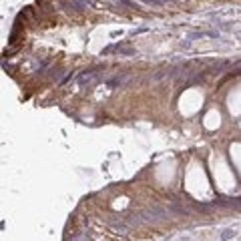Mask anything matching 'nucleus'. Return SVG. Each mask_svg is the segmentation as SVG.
Segmentation results:
<instances>
[{
    "label": "nucleus",
    "instance_id": "obj_4",
    "mask_svg": "<svg viewBox=\"0 0 241 241\" xmlns=\"http://www.w3.org/2000/svg\"><path fill=\"white\" fill-rule=\"evenodd\" d=\"M233 235H235V229H225L223 233H221V239H223V241H229Z\"/></svg>",
    "mask_w": 241,
    "mask_h": 241
},
{
    "label": "nucleus",
    "instance_id": "obj_7",
    "mask_svg": "<svg viewBox=\"0 0 241 241\" xmlns=\"http://www.w3.org/2000/svg\"><path fill=\"white\" fill-rule=\"evenodd\" d=\"M147 2H153V4H165L167 0H147Z\"/></svg>",
    "mask_w": 241,
    "mask_h": 241
},
{
    "label": "nucleus",
    "instance_id": "obj_3",
    "mask_svg": "<svg viewBox=\"0 0 241 241\" xmlns=\"http://www.w3.org/2000/svg\"><path fill=\"white\" fill-rule=\"evenodd\" d=\"M69 241H89V235L84 231H77V233H72L69 237Z\"/></svg>",
    "mask_w": 241,
    "mask_h": 241
},
{
    "label": "nucleus",
    "instance_id": "obj_1",
    "mask_svg": "<svg viewBox=\"0 0 241 241\" xmlns=\"http://www.w3.org/2000/svg\"><path fill=\"white\" fill-rule=\"evenodd\" d=\"M101 70H103V67H97V69H92V70H84L79 79H77V84L87 87V84H94V82H99V80H101Z\"/></svg>",
    "mask_w": 241,
    "mask_h": 241
},
{
    "label": "nucleus",
    "instance_id": "obj_8",
    "mask_svg": "<svg viewBox=\"0 0 241 241\" xmlns=\"http://www.w3.org/2000/svg\"><path fill=\"white\" fill-rule=\"evenodd\" d=\"M239 38H241V34H239Z\"/></svg>",
    "mask_w": 241,
    "mask_h": 241
},
{
    "label": "nucleus",
    "instance_id": "obj_5",
    "mask_svg": "<svg viewBox=\"0 0 241 241\" xmlns=\"http://www.w3.org/2000/svg\"><path fill=\"white\" fill-rule=\"evenodd\" d=\"M121 82H123L121 79H113V80H109L107 84H109V87H117V84H121Z\"/></svg>",
    "mask_w": 241,
    "mask_h": 241
},
{
    "label": "nucleus",
    "instance_id": "obj_2",
    "mask_svg": "<svg viewBox=\"0 0 241 241\" xmlns=\"http://www.w3.org/2000/svg\"><path fill=\"white\" fill-rule=\"evenodd\" d=\"M109 223H111V225H113L119 233H123V235H127V233H129V225H127L125 221H119V219H109Z\"/></svg>",
    "mask_w": 241,
    "mask_h": 241
},
{
    "label": "nucleus",
    "instance_id": "obj_6",
    "mask_svg": "<svg viewBox=\"0 0 241 241\" xmlns=\"http://www.w3.org/2000/svg\"><path fill=\"white\" fill-rule=\"evenodd\" d=\"M121 4H127V6H131V8H135V4H133L131 0H121Z\"/></svg>",
    "mask_w": 241,
    "mask_h": 241
}]
</instances>
